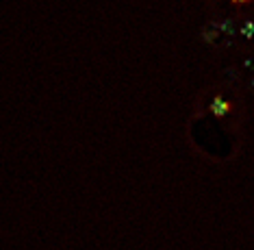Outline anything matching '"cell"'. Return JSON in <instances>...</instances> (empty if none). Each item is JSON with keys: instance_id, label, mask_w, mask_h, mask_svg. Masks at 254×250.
<instances>
[{"instance_id": "cell-1", "label": "cell", "mask_w": 254, "mask_h": 250, "mask_svg": "<svg viewBox=\"0 0 254 250\" xmlns=\"http://www.w3.org/2000/svg\"><path fill=\"white\" fill-rule=\"evenodd\" d=\"M211 111H213V115H226L228 113V109H230V104L226 102V100H224V98H213V100H211Z\"/></svg>"}, {"instance_id": "cell-2", "label": "cell", "mask_w": 254, "mask_h": 250, "mask_svg": "<svg viewBox=\"0 0 254 250\" xmlns=\"http://www.w3.org/2000/svg\"><path fill=\"white\" fill-rule=\"evenodd\" d=\"M202 37H204L209 44H215V39L219 37V28H217V24H209V26H206L204 31H202Z\"/></svg>"}, {"instance_id": "cell-3", "label": "cell", "mask_w": 254, "mask_h": 250, "mask_svg": "<svg viewBox=\"0 0 254 250\" xmlns=\"http://www.w3.org/2000/svg\"><path fill=\"white\" fill-rule=\"evenodd\" d=\"M219 28V33H228V35H235V22L233 20H226V22H222V24H217Z\"/></svg>"}, {"instance_id": "cell-4", "label": "cell", "mask_w": 254, "mask_h": 250, "mask_svg": "<svg viewBox=\"0 0 254 250\" xmlns=\"http://www.w3.org/2000/svg\"><path fill=\"white\" fill-rule=\"evenodd\" d=\"M241 33H244V37H252L254 35V22H246V24L241 26Z\"/></svg>"}]
</instances>
